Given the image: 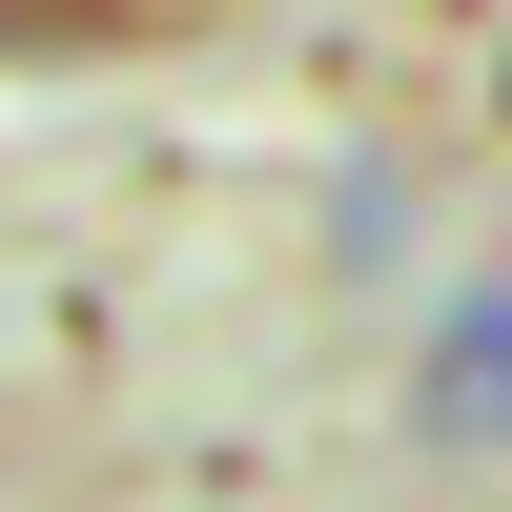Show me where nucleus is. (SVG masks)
<instances>
[{"label":"nucleus","mask_w":512,"mask_h":512,"mask_svg":"<svg viewBox=\"0 0 512 512\" xmlns=\"http://www.w3.org/2000/svg\"><path fill=\"white\" fill-rule=\"evenodd\" d=\"M431 410L451 431H512V287H472V308L431 328Z\"/></svg>","instance_id":"obj_1"}]
</instances>
